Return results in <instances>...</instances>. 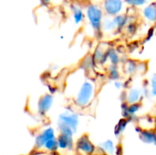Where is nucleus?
<instances>
[{"label": "nucleus", "instance_id": "20e7f679", "mask_svg": "<svg viewBox=\"0 0 156 155\" xmlns=\"http://www.w3.org/2000/svg\"><path fill=\"white\" fill-rule=\"evenodd\" d=\"M77 151L82 155H91L95 152V146L87 135L81 136L76 143Z\"/></svg>", "mask_w": 156, "mask_h": 155}, {"label": "nucleus", "instance_id": "f03ea898", "mask_svg": "<svg viewBox=\"0 0 156 155\" xmlns=\"http://www.w3.org/2000/svg\"><path fill=\"white\" fill-rule=\"evenodd\" d=\"M87 16L91 27L95 31H100L101 27V21H102L101 9L97 5H91L87 9Z\"/></svg>", "mask_w": 156, "mask_h": 155}, {"label": "nucleus", "instance_id": "cd10ccee", "mask_svg": "<svg viewBox=\"0 0 156 155\" xmlns=\"http://www.w3.org/2000/svg\"><path fill=\"white\" fill-rule=\"evenodd\" d=\"M49 1H50V0H41V3L44 4V5H47V4L49 3Z\"/></svg>", "mask_w": 156, "mask_h": 155}, {"label": "nucleus", "instance_id": "a878e982", "mask_svg": "<svg viewBox=\"0 0 156 155\" xmlns=\"http://www.w3.org/2000/svg\"><path fill=\"white\" fill-rule=\"evenodd\" d=\"M121 95H122V97H120L121 100H122V102H125V101H126V98H127V92H126V91H122Z\"/></svg>", "mask_w": 156, "mask_h": 155}, {"label": "nucleus", "instance_id": "412c9836", "mask_svg": "<svg viewBox=\"0 0 156 155\" xmlns=\"http://www.w3.org/2000/svg\"><path fill=\"white\" fill-rule=\"evenodd\" d=\"M103 29L104 31H107V32H111L112 30H114L116 28V26L113 22V19H107L103 22Z\"/></svg>", "mask_w": 156, "mask_h": 155}, {"label": "nucleus", "instance_id": "f8f14e48", "mask_svg": "<svg viewBox=\"0 0 156 155\" xmlns=\"http://www.w3.org/2000/svg\"><path fill=\"white\" fill-rule=\"evenodd\" d=\"M144 16L150 20V21H154L155 20L156 16V9H155V5L154 4H152L148 6H146L144 10Z\"/></svg>", "mask_w": 156, "mask_h": 155}, {"label": "nucleus", "instance_id": "a211bd4d", "mask_svg": "<svg viewBox=\"0 0 156 155\" xmlns=\"http://www.w3.org/2000/svg\"><path fill=\"white\" fill-rule=\"evenodd\" d=\"M109 77L112 80H118L120 79V72H119V69H118L117 66H115V65L110 66V69H109Z\"/></svg>", "mask_w": 156, "mask_h": 155}, {"label": "nucleus", "instance_id": "423d86ee", "mask_svg": "<svg viewBox=\"0 0 156 155\" xmlns=\"http://www.w3.org/2000/svg\"><path fill=\"white\" fill-rule=\"evenodd\" d=\"M55 138V131L53 128H47L44 131H42L37 137H36V147L38 149L42 148L44 146V144L51 140Z\"/></svg>", "mask_w": 156, "mask_h": 155}, {"label": "nucleus", "instance_id": "f3484780", "mask_svg": "<svg viewBox=\"0 0 156 155\" xmlns=\"http://www.w3.org/2000/svg\"><path fill=\"white\" fill-rule=\"evenodd\" d=\"M43 147H44L47 151H49V152H51V153H55V152L58 149V144H57V140H56V138L48 141V142L44 144Z\"/></svg>", "mask_w": 156, "mask_h": 155}, {"label": "nucleus", "instance_id": "4be33fe9", "mask_svg": "<svg viewBox=\"0 0 156 155\" xmlns=\"http://www.w3.org/2000/svg\"><path fill=\"white\" fill-rule=\"evenodd\" d=\"M151 86H152V89H151V93H152V96L153 97H155L156 95V76L154 75L152 79H151Z\"/></svg>", "mask_w": 156, "mask_h": 155}, {"label": "nucleus", "instance_id": "393cba45", "mask_svg": "<svg viewBox=\"0 0 156 155\" xmlns=\"http://www.w3.org/2000/svg\"><path fill=\"white\" fill-rule=\"evenodd\" d=\"M115 155H122V146H117L115 147V153H114Z\"/></svg>", "mask_w": 156, "mask_h": 155}, {"label": "nucleus", "instance_id": "5701e85b", "mask_svg": "<svg viewBox=\"0 0 156 155\" xmlns=\"http://www.w3.org/2000/svg\"><path fill=\"white\" fill-rule=\"evenodd\" d=\"M126 3H128L129 5H142L146 3V0H125Z\"/></svg>", "mask_w": 156, "mask_h": 155}, {"label": "nucleus", "instance_id": "9b49d317", "mask_svg": "<svg viewBox=\"0 0 156 155\" xmlns=\"http://www.w3.org/2000/svg\"><path fill=\"white\" fill-rule=\"evenodd\" d=\"M115 147L116 146L114 143L111 140H107L100 145V149L101 150L102 153L106 155H114Z\"/></svg>", "mask_w": 156, "mask_h": 155}, {"label": "nucleus", "instance_id": "dca6fc26", "mask_svg": "<svg viewBox=\"0 0 156 155\" xmlns=\"http://www.w3.org/2000/svg\"><path fill=\"white\" fill-rule=\"evenodd\" d=\"M142 104L141 103H133V104H129L127 108V113L129 117L131 116H135V114L141 110Z\"/></svg>", "mask_w": 156, "mask_h": 155}, {"label": "nucleus", "instance_id": "ddd939ff", "mask_svg": "<svg viewBox=\"0 0 156 155\" xmlns=\"http://www.w3.org/2000/svg\"><path fill=\"white\" fill-rule=\"evenodd\" d=\"M128 122H128L126 119H122V120L117 123V125L115 126V129H114V134H115L116 137H119V136L124 132V130H125L126 127H127Z\"/></svg>", "mask_w": 156, "mask_h": 155}, {"label": "nucleus", "instance_id": "9d476101", "mask_svg": "<svg viewBox=\"0 0 156 155\" xmlns=\"http://www.w3.org/2000/svg\"><path fill=\"white\" fill-rule=\"evenodd\" d=\"M140 139L144 143L154 144L156 143V135L154 131L150 130H143L140 133Z\"/></svg>", "mask_w": 156, "mask_h": 155}, {"label": "nucleus", "instance_id": "4468645a", "mask_svg": "<svg viewBox=\"0 0 156 155\" xmlns=\"http://www.w3.org/2000/svg\"><path fill=\"white\" fill-rule=\"evenodd\" d=\"M106 55H107V59H110V61L112 62V65L117 66V64L120 62V57L114 49L108 50V52H106Z\"/></svg>", "mask_w": 156, "mask_h": 155}, {"label": "nucleus", "instance_id": "0eeeda50", "mask_svg": "<svg viewBox=\"0 0 156 155\" xmlns=\"http://www.w3.org/2000/svg\"><path fill=\"white\" fill-rule=\"evenodd\" d=\"M104 9L107 14L111 16H116L122 9V0H105Z\"/></svg>", "mask_w": 156, "mask_h": 155}, {"label": "nucleus", "instance_id": "b1692460", "mask_svg": "<svg viewBox=\"0 0 156 155\" xmlns=\"http://www.w3.org/2000/svg\"><path fill=\"white\" fill-rule=\"evenodd\" d=\"M114 86H115V88H116L117 90H122V89L124 88V84H123V82L121 81V80H115Z\"/></svg>", "mask_w": 156, "mask_h": 155}, {"label": "nucleus", "instance_id": "aec40b11", "mask_svg": "<svg viewBox=\"0 0 156 155\" xmlns=\"http://www.w3.org/2000/svg\"><path fill=\"white\" fill-rule=\"evenodd\" d=\"M73 17H74V21L76 24H80L83 18H84V15L81 9L78 8V7H74L73 8Z\"/></svg>", "mask_w": 156, "mask_h": 155}, {"label": "nucleus", "instance_id": "f257e3e1", "mask_svg": "<svg viewBox=\"0 0 156 155\" xmlns=\"http://www.w3.org/2000/svg\"><path fill=\"white\" fill-rule=\"evenodd\" d=\"M95 94L94 84L90 80H85L80 86L75 98V103L80 107L88 106L92 100Z\"/></svg>", "mask_w": 156, "mask_h": 155}, {"label": "nucleus", "instance_id": "6ab92c4d", "mask_svg": "<svg viewBox=\"0 0 156 155\" xmlns=\"http://www.w3.org/2000/svg\"><path fill=\"white\" fill-rule=\"evenodd\" d=\"M137 63L133 60H129L128 62H126L125 64V71L126 73L133 75L136 70H137Z\"/></svg>", "mask_w": 156, "mask_h": 155}, {"label": "nucleus", "instance_id": "2eb2a0df", "mask_svg": "<svg viewBox=\"0 0 156 155\" xmlns=\"http://www.w3.org/2000/svg\"><path fill=\"white\" fill-rule=\"evenodd\" d=\"M113 22H114L116 27L119 28V29H121V28H122L126 25V23H127V17L125 16H122V15L116 16L113 18Z\"/></svg>", "mask_w": 156, "mask_h": 155}, {"label": "nucleus", "instance_id": "bb28decb", "mask_svg": "<svg viewBox=\"0 0 156 155\" xmlns=\"http://www.w3.org/2000/svg\"><path fill=\"white\" fill-rule=\"evenodd\" d=\"M135 131H136L138 133H140V132L143 131V129H142V127H139V126H137V127H135Z\"/></svg>", "mask_w": 156, "mask_h": 155}, {"label": "nucleus", "instance_id": "6e6552de", "mask_svg": "<svg viewBox=\"0 0 156 155\" xmlns=\"http://www.w3.org/2000/svg\"><path fill=\"white\" fill-rule=\"evenodd\" d=\"M142 95V90L140 89H131L129 92L127 93L126 102L128 104H133V103H140V101L143 100Z\"/></svg>", "mask_w": 156, "mask_h": 155}, {"label": "nucleus", "instance_id": "7ed1b4c3", "mask_svg": "<svg viewBox=\"0 0 156 155\" xmlns=\"http://www.w3.org/2000/svg\"><path fill=\"white\" fill-rule=\"evenodd\" d=\"M58 123L69 127L73 132V133H76L79 127V116L75 113L66 111L59 115Z\"/></svg>", "mask_w": 156, "mask_h": 155}, {"label": "nucleus", "instance_id": "39448f33", "mask_svg": "<svg viewBox=\"0 0 156 155\" xmlns=\"http://www.w3.org/2000/svg\"><path fill=\"white\" fill-rule=\"evenodd\" d=\"M54 98L51 94L43 95L37 102V111L40 115H45L52 107Z\"/></svg>", "mask_w": 156, "mask_h": 155}, {"label": "nucleus", "instance_id": "1a4fd4ad", "mask_svg": "<svg viewBox=\"0 0 156 155\" xmlns=\"http://www.w3.org/2000/svg\"><path fill=\"white\" fill-rule=\"evenodd\" d=\"M56 140H57L58 148H59L61 150H66V149L71 150L73 148V138L72 137H68V136L59 134V136Z\"/></svg>", "mask_w": 156, "mask_h": 155}]
</instances>
